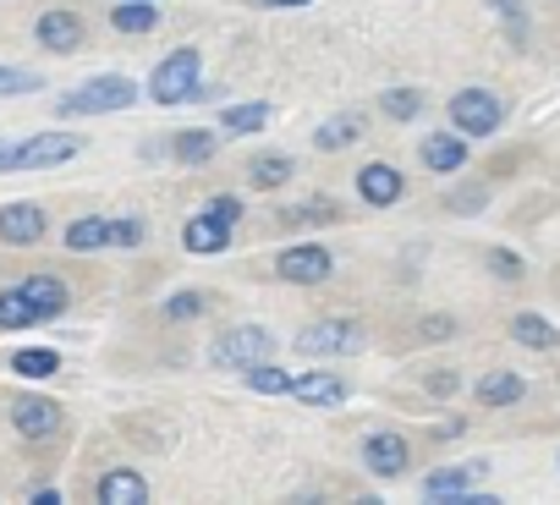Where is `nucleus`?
<instances>
[{
  "mask_svg": "<svg viewBox=\"0 0 560 505\" xmlns=\"http://www.w3.org/2000/svg\"><path fill=\"white\" fill-rule=\"evenodd\" d=\"M138 105V83L121 78V72H105V78H89L78 83L72 94H61V116H116V110H132Z\"/></svg>",
  "mask_w": 560,
  "mask_h": 505,
  "instance_id": "1",
  "label": "nucleus"
},
{
  "mask_svg": "<svg viewBox=\"0 0 560 505\" xmlns=\"http://www.w3.org/2000/svg\"><path fill=\"white\" fill-rule=\"evenodd\" d=\"M89 143L78 132H39L28 143H0V171H50V165H67L78 160Z\"/></svg>",
  "mask_w": 560,
  "mask_h": 505,
  "instance_id": "2",
  "label": "nucleus"
},
{
  "mask_svg": "<svg viewBox=\"0 0 560 505\" xmlns=\"http://www.w3.org/2000/svg\"><path fill=\"white\" fill-rule=\"evenodd\" d=\"M198 67H203V56H198L192 45L171 50V56L154 67V78H149V99H154V105H187L192 89H198Z\"/></svg>",
  "mask_w": 560,
  "mask_h": 505,
  "instance_id": "3",
  "label": "nucleus"
},
{
  "mask_svg": "<svg viewBox=\"0 0 560 505\" xmlns=\"http://www.w3.org/2000/svg\"><path fill=\"white\" fill-rule=\"evenodd\" d=\"M451 127L462 132V138H494L500 127H505V105H500V94H489V89H462V94H451Z\"/></svg>",
  "mask_w": 560,
  "mask_h": 505,
  "instance_id": "4",
  "label": "nucleus"
},
{
  "mask_svg": "<svg viewBox=\"0 0 560 505\" xmlns=\"http://www.w3.org/2000/svg\"><path fill=\"white\" fill-rule=\"evenodd\" d=\"M330 270H336V259H330V247H319V242L280 247V259H275V275L287 286H319V281H330Z\"/></svg>",
  "mask_w": 560,
  "mask_h": 505,
  "instance_id": "5",
  "label": "nucleus"
},
{
  "mask_svg": "<svg viewBox=\"0 0 560 505\" xmlns=\"http://www.w3.org/2000/svg\"><path fill=\"white\" fill-rule=\"evenodd\" d=\"M275 352V336L264 330V325H236V330H225L220 341H214V368H253V363H264Z\"/></svg>",
  "mask_w": 560,
  "mask_h": 505,
  "instance_id": "6",
  "label": "nucleus"
},
{
  "mask_svg": "<svg viewBox=\"0 0 560 505\" xmlns=\"http://www.w3.org/2000/svg\"><path fill=\"white\" fill-rule=\"evenodd\" d=\"M358 347H363V330L352 319H319V325H308L298 336V352L303 357H347Z\"/></svg>",
  "mask_w": 560,
  "mask_h": 505,
  "instance_id": "7",
  "label": "nucleus"
},
{
  "mask_svg": "<svg viewBox=\"0 0 560 505\" xmlns=\"http://www.w3.org/2000/svg\"><path fill=\"white\" fill-rule=\"evenodd\" d=\"M45 231H50V214L39 203H0V242L7 247H34L45 242Z\"/></svg>",
  "mask_w": 560,
  "mask_h": 505,
  "instance_id": "8",
  "label": "nucleus"
},
{
  "mask_svg": "<svg viewBox=\"0 0 560 505\" xmlns=\"http://www.w3.org/2000/svg\"><path fill=\"white\" fill-rule=\"evenodd\" d=\"M401 192H407V176H401L396 165L374 160V165L358 171V198H363L369 209H390V203H401Z\"/></svg>",
  "mask_w": 560,
  "mask_h": 505,
  "instance_id": "9",
  "label": "nucleus"
},
{
  "mask_svg": "<svg viewBox=\"0 0 560 505\" xmlns=\"http://www.w3.org/2000/svg\"><path fill=\"white\" fill-rule=\"evenodd\" d=\"M12 428H18L23 439H50V434L61 428V407H56L50 396H18V401H12Z\"/></svg>",
  "mask_w": 560,
  "mask_h": 505,
  "instance_id": "10",
  "label": "nucleus"
},
{
  "mask_svg": "<svg viewBox=\"0 0 560 505\" xmlns=\"http://www.w3.org/2000/svg\"><path fill=\"white\" fill-rule=\"evenodd\" d=\"M407 461H412V450H407L401 434H369V439H363V467H369L374 478H401Z\"/></svg>",
  "mask_w": 560,
  "mask_h": 505,
  "instance_id": "11",
  "label": "nucleus"
},
{
  "mask_svg": "<svg viewBox=\"0 0 560 505\" xmlns=\"http://www.w3.org/2000/svg\"><path fill=\"white\" fill-rule=\"evenodd\" d=\"M467 154H472V149H467V138H462V132H429V138L418 143V160H423L434 176L462 171V165H467Z\"/></svg>",
  "mask_w": 560,
  "mask_h": 505,
  "instance_id": "12",
  "label": "nucleus"
},
{
  "mask_svg": "<svg viewBox=\"0 0 560 505\" xmlns=\"http://www.w3.org/2000/svg\"><path fill=\"white\" fill-rule=\"evenodd\" d=\"M182 247L192 252V259H214V252L231 247V225H220V220L203 209V214H192V220L182 225Z\"/></svg>",
  "mask_w": 560,
  "mask_h": 505,
  "instance_id": "13",
  "label": "nucleus"
},
{
  "mask_svg": "<svg viewBox=\"0 0 560 505\" xmlns=\"http://www.w3.org/2000/svg\"><path fill=\"white\" fill-rule=\"evenodd\" d=\"M34 39H39L45 50H56V56H72V50L83 45V17H78V12H45V17L34 23Z\"/></svg>",
  "mask_w": 560,
  "mask_h": 505,
  "instance_id": "14",
  "label": "nucleus"
},
{
  "mask_svg": "<svg viewBox=\"0 0 560 505\" xmlns=\"http://www.w3.org/2000/svg\"><path fill=\"white\" fill-rule=\"evenodd\" d=\"M94 500H100V505H143V500H149V478L132 472V467H110V472L100 478Z\"/></svg>",
  "mask_w": 560,
  "mask_h": 505,
  "instance_id": "15",
  "label": "nucleus"
},
{
  "mask_svg": "<svg viewBox=\"0 0 560 505\" xmlns=\"http://www.w3.org/2000/svg\"><path fill=\"white\" fill-rule=\"evenodd\" d=\"M23 297H28V308H34V319H39V325H45V319H61V314H67V303H72V297H67V286H61L56 275H28V281H23Z\"/></svg>",
  "mask_w": 560,
  "mask_h": 505,
  "instance_id": "16",
  "label": "nucleus"
},
{
  "mask_svg": "<svg viewBox=\"0 0 560 505\" xmlns=\"http://www.w3.org/2000/svg\"><path fill=\"white\" fill-rule=\"evenodd\" d=\"M472 396H478V407H516L527 396V379L516 368H494V374H483L472 385Z\"/></svg>",
  "mask_w": 560,
  "mask_h": 505,
  "instance_id": "17",
  "label": "nucleus"
},
{
  "mask_svg": "<svg viewBox=\"0 0 560 505\" xmlns=\"http://www.w3.org/2000/svg\"><path fill=\"white\" fill-rule=\"evenodd\" d=\"M287 396H298L303 407H341L352 390H347V379L341 374H303V379H292V390Z\"/></svg>",
  "mask_w": 560,
  "mask_h": 505,
  "instance_id": "18",
  "label": "nucleus"
},
{
  "mask_svg": "<svg viewBox=\"0 0 560 505\" xmlns=\"http://www.w3.org/2000/svg\"><path fill=\"white\" fill-rule=\"evenodd\" d=\"M483 472H489L483 461H467V467H434V472L423 478V494H429V500H451V494L472 489V483H478Z\"/></svg>",
  "mask_w": 560,
  "mask_h": 505,
  "instance_id": "19",
  "label": "nucleus"
},
{
  "mask_svg": "<svg viewBox=\"0 0 560 505\" xmlns=\"http://www.w3.org/2000/svg\"><path fill=\"white\" fill-rule=\"evenodd\" d=\"M511 341L527 347V352H555V347H560V330H555L544 314H516V319H511Z\"/></svg>",
  "mask_w": 560,
  "mask_h": 505,
  "instance_id": "20",
  "label": "nucleus"
},
{
  "mask_svg": "<svg viewBox=\"0 0 560 505\" xmlns=\"http://www.w3.org/2000/svg\"><path fill=\"white\" fill-rule=\"evenodd\" d=\"M214 132H203V127H187V132H176L171 138V154H176V165H209L214 160Z\"/></svg>",
  "mask_w": 560,
  "mask_h": 505,
  "instance_id": "21",
  "label": "nucleus"
},
{
  "mask_svg": "<svg viewBox=\"0 0 560 505\" xmlns=\"http://www.w3.org/2000/svg\"><path fill=\"white\" fill-rule=\"evenodd\" d=\"M110 23H116V34H154L160 28V12L149 7V0H116Z\"/></svg>",
  "mask_w": 560,
  "mask_h": 505,
  "instance_id": "22",
  "label": "nucleus"
},
{
  "mask_svg": "<svg viewBox=\"0 0 560 505\" xmlns=\"http://www.w3.org/2000/svg\"><path fill=\"white\" fill-rule=\"evenodd\" d=\"M358 138H363V116L347 110V116H336V121H325V127L314 132V149H319V154H336V149L358 143Z\"/></svg>",
  "mask_w": 560,
  "mask_h": 505,
  "instance_id": "23",
  "label": "nucleus"
},
{
  "mask_svg": "<svg viewBox=\"0 0 560 505\" xmlns=\"http://www.w3.org/2000/svg\"><path fill=\"white\" fill-rule=\"evenodd\" d=\"M61 242H67L72 252H100V247H110V220H100V214H89V220H72Z\"/></svg>",
  "mask_w": 560,
  "mask_h": 505,
  "instance_id": "24",
  "label": "nucleus"
},
{
  "mask_svg": "<svg viewBox=\"0 0 560 505\" xmlns=\"http://www.w3.org/2000/svg\"><path fill=\"white\" fill-rule=\"evenodd\" d=\"M12 374H23V379H50V374H61V352H50V347H23V352H12Z\"/></svg>",
  "mask_w": 560,
  "mask_h": 505,
  "instance_id": "25",
  "label": "nucleus"
},
{
  "mask_svg": "<svg viewBox=\"0 0 560 505\" xmlns=\"http://www.w3.org/2000/svg\"><path fill=\"white\" fill-rule=\"evenodd\" d=\"M242 379H247V390H258V396H287V390H292V374L275 368L269 357L253 363V368H242Z\"/></svg>",
  "mask_w": 560,
  "mask_h": 505,
  "instance_id": "26",
  "label": "nucleus"
},
{
  "mask_svg": "<svg viewBox=\"0 0 560 505\" xmlns=\"http://www.w3.org/2000/svg\"><path fill=\"white\" fill-rule=\"evenodd\" d=\"M247 181H253V187H264V192H275V187H287V181H292V160H287V154H269V160H253V165H247Z\"/></svg>",
  "mask_w": 560,
  "mask_h": 505,
  "instance_id": "27",
  "label": "nucleus"
},
{
  "mask_svg": "<svg viewBox=\"0 0 560 505\" xmlns=\"http://www.w3.org/2000/svg\"><path fill=\"white\" fill-rule=\"evenodd\" d=\"M34 325H39V319H34V308H28L23 286L0 292V330H34Z\"/></svg>",
  "mask_w": 560,
  "mask_h": 505,
  "instance_id": "28",
  "label": "nucleus"
},
{
  "mask_svg": "<svg viewBox=\"0 0 560 505\" xmlns=\"http://www.w3.org/2000/svg\"><path fill=\"white\" fill-rule=\"evenodd\" d=\"M264 121H269V105H225L220 110V127L236 132V138L242 132H264Z\"/></svg>",
  "mask_w": 560,
  "mask_h": 505,
  "instance_id": "29",
  "label": "nucleus"
},
{
  "mask_svg": "<svg viewBox=\"0 0 560 505\" xmlns=\"http://www.w3.org/2000/svg\"><path fill=\"white\" fill-rule=\"evenodd\" d=\"M380 105H385L390 121H418V116H423V94H418V89H390Z\"/></svg>",
  "mask_w": 560,
  "mask_h": 505,
  "instance_id": "30",
  "label": "nucleus"
},
{
  "mask_svg": "<svg viewBox=\"0 0 560 505\" xmlns=\"http://www.w3.org/2000/svg\"><path fill=\"white\" fill-rule=\"evenodd\" d=\"M341 209L330 203V198H314V203H298V209H287V225H325V220H336Z\"/></svg>",
  "mask_w": 560,
  "mask_h": 505,
  "instance_id": "31",
  "label": "nucleus"
},
{
  "mask_svg": "<svg viewBox=\"0 0 560 505\" xmlns=\"http://www.w3.org/2000/svg\"><path fill=\"white\" fill-rule=\"evenodd\" d=\"M483 265H489V275H500V281H522V275H527V265L516 259V252H505V247H489Z\"/></svg>",
  "mask_w": 560,
  "mask_h": 505,
  "instance_id": "32",
  "label": "nucleus"
},
{
  "mask_svg": "<svg viewBox=\"0 0 560 505\" xmlns=\"http://www.w3.org/2000/svg\"><path fill=\"white\" fill-rule=\"evenodd\" d=\"M45 78L39 72H23V67H0V94H39Z\"/></svg>",
  "mask_w": 560,
  "mask_h": 505,
  "instance_id": "33",
  "label": "nucleus"
},
{
  "mask_svg": "<svg viewBox=\"0 0 560 505\" xmlns=\"http://www.w3.org/2000/svg\"><path fill=\"white\" fill-rule=\"evenodd\" d=\"M143 231H149V225H143L138 214H132V220H110V247H138Z\"/></svg>",
  "mask_w": 560,
  "mask_h": 505,
  "instance_id": "34",
  "label": "nucleus"
},
{
  "mask_svg": "<svg viewBox=\"0 0 560 505\" xmlns=\"http://www.w3.org/2000/svg\"><path fill=\"white\" fill-rule=\"evenodd\" d=\"M203 314V297L198 292H176V297H165V319H198Z\"/></svg>",
  "mask_w": 560,
  "mask_h": 505,
  "instance_id": "35",
  "label": "nucleus"
},
{
  "mask_svg": "<svg viewBox=\"0 0 560 505\" xmlns=\"http://www.w3.org/2000/svg\"><path fill=\"white\" fill-rule=\"evenodd\" d=\"M489 7H494V12L511 23V39L522 45V39H527V34H522V23H527V7H522V0H489Z\"/></svg>",
  "mask_w": 560,
  "mask_h": 505,
  "instance_id": "36",
  "label": "nucleus"
},
{
  "mask_svg": "<svg viewBox=\"0 0 560 505\" xmlns=\"http://www.w3.org/2000/svg\"><path fill=\"white\" fill-rule=\"evenodd\" d=\"M209 214H214L220 225H236V220H242V203H236V198H214V203H209Z\"/></svg>",
  "mask_w": 560,
  "mask_h": 505,
  "instance_id": "37",
  "label": "nucleus"
},
{
  "mask_svg": "<svg viewBox=\"0 0 560 505\" xmlns=\"http://www.w3.org/2000/svg\"><path fill=\"white\" fill-rule=\"evenodd\" d=\"M429 390H434V396H451V390H456V374H451V368H445V374H429Z\"/></svg>",
  "mask_w": 560,
  "mask_h": 505,
  "instance_id": "38",
  "label": "nucleus"
},
{
  "mask_svg": "<svg viewBox=\"0 0 560 505\" xmlns=\"http://www.w3.org/2000/svg\"><path fill=\"white\" fill-rule=\"evenodd\" d=\"M34 505H61V489H34Z\"/></svg>",
  "mask_w": 560,
  "mask_h": 505,
  "instance_id": "39",
  "label": "nucleus"
},
{
  "mask_svg": "<svg viewBox=\"0 0 560 505\" xmlns=\"http://www.w3.org/2000/svg\"><path fill=\"white\" fill-rule=\"evenodd\" d=\"M264 7H308V0H264Z\"/></svg>",
  "mask_w": 560,
  "mask_h": 505,
  "instance_id": "40",
  "label": "nucleus"
}]
</instances>
